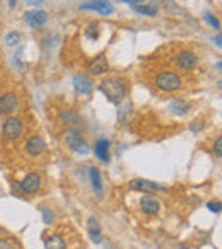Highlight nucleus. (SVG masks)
<instances>
[{"label": "nucleus", "mask_w": 222, "mask_h": 249, "mask_svg": "<svg viewBox=\"0 0 222 249\" xmlns=\"http://www.w3.org/2000/svg\"><path fill=\"white\" fill-rule=\"evenodd\" d=\"M99 90L113 104H120L127 96V84L120 77H108L99 84Z\"/></svg>", "instance_id": "1"}, {"label": "nucleus", "mask_w": 222, "mask_h": 249, "mask_svg": "<svg viewBox=\"0 0 222 249\" xmlns=\"http://www.w3.org/2000/svg\"><path fill=\"white\" fill-rule=\"evenodd\" d=\"M154 84H156V87L161 92H174V90L181 89L183 80L176 72H161L156 75Z\"/></svg>", "instance_id": "2"}, {"label": "nucleus", "mask_w": 222, "mask_h": 249, "mask_svg": "<svg viewBox=\"0 0 222 249\" xmlns=\"http://www.w3.org/2000/svg\"><path fill=\"white\" fill-rule=\"evenodd\" d=\"M22 130H24V124L22 120L18 116H9L7 120L2 124V135L7 140H16L22 135Z\"/></svg>", "instance_id": "3"}, {"label": "nucleus", "mask_w": 222, "mask_h": 249, "mask_svg": "<svg viewBox=\"0 0 222 249\" xmlns=\"http://www.w3.org/2000/svg\"><path fill=\"white\" fill-rule=\"evenodd\" d=\"M65 140H67V145H69V149L72 150V152L82 154V156L89 154V145H87L86 140L80 137L79 132H75V130L70 128L69 132L65 133Z\"/></svg>", "instance_id": "4"}, {"label": "nucleus", "mask_w": 222, "mask_h": 249, "mask_svg": "<svg viewBox=\"0 0 222 249\" xmlns=\"http://www.w3.org/2000/svg\"><path fill=\"white\" fill-rule=\"evenodd\" d=\"M174 63H176V67L180 70H185V72H188V70H193L195 67H197L198 58H197V55H195L193 52H190V50H183V52H180L176 55V60H174Z\"/></svg>", "instance_id": "5"}, {"label": "nucleus", "mask_w": 222, "mask_h": 249, "mask_svg": "<svg viewBox=\"0 0 222 249\" xmlns=\"http://www.w3.org/2000/svg\"><path fill=\"white\" fill-rule=\"evenodd\" d=\"M41 188V176L38 173H29L24 176V179L21 181V190L26 195H35Z\"/></svg>", "instance_id": "6"}, {"label": "nucleus", "mask_w": 222, "mask_h": 249, "mask_svg": "<svg viewBox=\"0 0 222 249\" xmlns=\"http://www.w3.org/2000/svg\"><path fill=\"white\" fill-rule=\"evenodd\" d=\"M19 106V99L16 92H5L0 96V113L11 116Z\"/></svg>", "instance_id": "7"}, {"label": "nucleus", "mask_w": 222, "mask_h": 249, "mask_svg": "<svg viewBox=\"0 0 222 249\" xmlns=\"http://www.w3.org/2000/svg\"><path fill=\"white\" fill-rule=\"evenodd\" d=\"M130 188L133 191H140V193H156V191H164L166 188L161 186L159 183H154L150 179H133L130 181Z\"/></svg>", "instance_id": "8"}, {"label": "nucleus", "mask_w": 222, "mask_h": 249, "mask_svg": "<svg viewBox=\"0 0 222 249\" xmlns=\"http://www.w3.org/2000/svg\"><path fill=\"white\" fill-rule=\"evenodd\" d=\"M45 150H46V142L43 137L33 135V137H29L28 142H26V154H28V156L38 157V156H41Z\"/></svg>", "instance_id": "9"}, {"label": "nucleus", "mask_w": 222, "mask_h": 249, "mask_svg": "<svg viewBox=\"0 0 222 249\" xmlns=\"http://www.w3.org/2000/svg\"><path fill=\"white\" fill-rule=\"evenodd\" d=\"M80 11H96L101 16H110L113 14L115 7L111 5V2H106V0H94V2H86V4L80 5Z\"/></svg>", "instance_id": "10"}, {"label": "nucleus", "mask_w": 222, "mask_h": 249, "mask_svg": "<svg viewBox=\"0 0 222 249\" xmlns=\"http://www.w3.org/2000/svg\"><path fill=\"white\" fill-rule=\"evenodd\" d=\"M139 205H140V210H142L146 215H149V217L157 215V213H159V210H161L159 200H157V198H154L152 195H144V196L140 198Z\"/></svg>", "instance_id": "11"}, {"label": "nucleus", "mask_w": 222, "mask_h": 249, "mask_svg": "<svg viewBox=\"0 0 222 249\" xmlns=\"http://www.w3.org/2000/svg\"><path fill=\"white\" fill-rule=\"evenodd\" d=\"M24 21L28 22V26H31V28H39V26L46 24V21H48V14H46L45 11L35 9V11L26 12Z\"/></svg>", "instance_id": "12"}, {"label": "nucleus", "mask_w": 222, "mask_h": 249, "mask_svg": "<svg viewBox=\"0 0 222 249\" xmlns=\"http://www.w3.org/2000/svg\"><path fill=\"white\" fill-rule=\"evenodd\" d=\"M108 69H110V63H108L106 55H97L96 58L89 63V72L92 73V75H96V77L106 73Z\"/></svg>", "instance_id": "13"}, {"label": "nucleus", "mask_w": 222, "mask_h": 249, "mask_svg": "<svg viewBox=\"0 0 222 249\" xmlns=\"http://www.w3.org/2000/svg\"><path fill=\"white\" fill-rule=\"evenodd\" d=\"M110 140L108 139H99L94 143V154L101 162H110Z\"/></svg>", "instance_id": "14"}, {"label": "nucleus", "mask_w": 222, "mask_h": 249, "mask_svg": "<svg viewBox=\"0 0 222 249\" xmlns=\"http://www.w3.org/2000/svg\"><path fill=\"white\" fill-rule=\"evenodd\" d=\"M92 87H94L92 80H91L87 75L79 73V75L74 77V89H75L79 94H89L91 90H92Z\"/></svg>", "instance_id": "15"}, {"label": "nucleus", "mask_w": 222, "mask_h": 249, "mask_svg": "<svg viewBox=\"0 0 222 249\" xmlns=\"http://www.w3.org/2000/svg\"><path fill=\"white\" fill-rule=\"evenodd\" d=\"M87 232H89V237L94 244H101L103 242V231H101L99 224H97V220L94 217H91L89 222H87Z\"/></svg>", "instance_id": "16"}, {"label": "nucleus", "mask_w": 222, "mask_h": 249, "mask_svg": "<svg viewBox=\"0 0 222 249\" xmlns=\"http://www.w3.org/2000/svg\"><path fill=\"white\" fill-rule=\"evenodd\" d=\"M169 111L176 116H183L190 111V103H186L185 99H174L169 104Z\"/></svg>", "instance_id": "17"}, {"label": "nucleus", "mask_w": 222, "mask_h": 249, "mask_svg": "<svg viewBox=\"0 0 222 249\" xmlns=\"http://www.w3.org/2000/svg\"><path fill=\"white\" fill-rule=\"evenodd\" d=\"M89 178H91V186H92V190L96 191L97 196H101V195H103V179H101L99 171H97L96 167H91Z\"/></svg>", "instance_id": "18"}, {"label": "nucleus", "mask_w": 222, "mask_h": 249, "mask_svg": "<svg viewBox=\"0 0 222 249\" xmlns=\"http://www.w3.org/2000/svg\"><path fill=\"white\" fill-rule=\"evenodd\" d=\"M45 249H67L65 239H63L60 234L48 235L45 241Z\"/></svg>", "instance_id": "19"}, {"label": "nucleus", "mask_w": 222, "mask_h": 249, "mask_svg": "<svg viewBox=\"0 0 222 249\" xmlns=\"http://www.w3.org/2000/svg\"><path fill=\"white\" fill-rule=\"evenodd\" d=\"M132 116H133L132 104H130V103H125L122 107H120V111H118V120H120V123L129 124V123H130V120H132Z\"/></svg>", "instance_id": "20"}, {"label": "nucleus", "mask_w": 222, "mask_h": 249, "mask_svg": "<svg viewBox=\"0 0 222 249\" xmlns=\"http://www.w3.org/2000/svg\"><path fill=\"white\" fill-rule=\"evenodd\" d=\"M133 11L139 12L142 16H156L157 14V5L156 4H146V5H133Z\"/></svg>", "instance_id": "21"}, {"label": "nucleus", "mask_w": 222, "mask_h": 249, "mask_svg": "<svg viewBox=\"0 0 222 249\" xmlns=\"http://www.w3.org/2000/svg\"><path fill=\"white\" fill-rule=\"evenodd\" d=\"M86 36L89 39H97V36H99V29H97V24L94 22V24H89L86 29Z\"/></svg>", "instance_id": "22"}, {"label": "nucleus", "mask_w": 222, "mask_h": 249, "mask_svg": "<svg viewBox=\"0 0 222 249\" xmlns=\"http://www.w3.org/2000/svg\"><path fill=\"white\" fill-rule=\"evenodd\" d=\"M62 120L65 121L69 126H74V123L77 121V116L72 113V111H63V113H62Z\"/></svg>", "instance_id": "23"}, {"label": "nucleus", "mask_w": 222, "mask_h": 249, "mask_svg": "<svg viewBox=\"0 0 222 249\" xmlns=\"http://www.w3.org/2000/svg\"><path fill=\"white\" fill-rule=\"evenodd\" d=\"M19 39H21V36L18 35V33H11V35H7V38H5V41H7L9 46H14L19 43Z\"/></svg>", "instance_id": "24"}, {"label": "nucleus", "mask_w": 222, "mask_h": 249, "mask_svg": "<svg viewBox=\"0 0 222 249\" xmlns=\"http://www.w3.org/2000/svg\"><path fill=\"white\" fill-rule=\"evenodd\" d=\"M53 218H55V213H53L50 208H43V220H45L46 224H52Z\"/></svg>", "instance_id": "25"}, {"label": "nucleus", "mask_w": 222, "mask_h": 249, "mask_svg": "<svg viewBox=\"0 0 222 249\" xmlns=\"http://www.w3.org/2000/svg\"><path fill=\"white\" fill-rule=\"evenodd\" d=\"M214 154L217 157H221L222 156V139L221 137H217L215 139V143H214Z\"/></svg>", "instance_id": "26"}, {"label": "nucleus", "mask_w": 222, "mask_h": 249, "mask_svg": "<svg viewBox=\"0 0 222 249\" xmlns=\"http://www.w3.org/2000/svg\"><path fill=\"white\" fill-rule=\"evenodd\" d=\"M208 210L210 212H215V213H221V201H210V203H207Z\"/></svg>", "instance_id": "27"}, {"label": "nucleus", "mask_w": 222, "mask_h": 249, "mask_svg": "<svg viewBox=\"0 0 222 249\" xmlns=\"http://www.w3.org/2000/svg\"><path fill=\"white\" fill-rule=\"evenodd\" d=\"M0 249H16L9 239H0Z\"/></svg>", "instance_id": "28"}, {"label": "nucleus", "mask_w": 222, "mask_h": 249, "mask_svg": "<svg viewBox=\"0 0 222 249\" xmlns=\"http://www.w3.org/2000/svg\"><path fill=\"white\" fill-rule=\"evenodd\" d=\"M200 128H204V121H193V123H191V126H190V130L193 133H197Z\"/></svg>", "instance_id": "29"}, {"label": "nucleus", "mask_w": 222, "mask_h": 249, "mask_svg": "<svg viewBox=\"0 0 222 249\" xmlns=\"http://www.w3.org/2000/svg\"><path fill=\"white\" fill-rule=\"evenodd\" d=\"M205 21H207V22H210V24L214 26L215 29H219V21H217V19H214V18H212L210 14H207V16H205Z\"/></svg>", "instance_id": "30"}, {"label": "nucleus", "mask_w": 222, "mask_h": 249, "mask_svg": "<svg viewBox=\"0 0 222 249\" xmlns=\"http://www.w3.org/2000/svg\"><path fill=\"white\" fill-rule=\"evenodd\" d=\"M43 2H45V0H26V4H29V5H36V7H38V5H41Z\"/></svg>", "instance_id": "31"}, {"label": "nucleus", "mask_w": 222, "mask_h": 249, "mask_svg": "<svg viewBox=\"0 0 222 249\" xmlns=\"http://www.w3.org/2000/svg\"><path fill=\"white\" fill-rule=\"evenodd\" d=\"M122 2H125V4H130L133 7V5H140V2H144V0H122Z\"/></svg>", "instance_id": "32"}, {"label": "nucleus", "mask_w": 222, "mask_h": 249, "mask_svg": "<svg viewBox=\"0 0 222 249\" xmlns=\"http://www.w3.org/2000/svg\"><path fill=\"white\" fill-rule=\"evenodd\" d=\"M214 41H215V45H217V46H221V35H217V38H215Z\"/></svg>", "instance_id": "33"}, {"label": "nucleus", "mask_w": 222, "mask_h": 249, "mask_svg": "<svg viewBox=\"0 0 222 249\" xmlns=\"http://www.w3.org/2000/svg\"><path fill=\"white\" fill-rule=\"evenodd\" d=\"M16 2H18V0H9V5H11V7H14Z\"/></svg>", "instance_id": "34"}]
</instances>
